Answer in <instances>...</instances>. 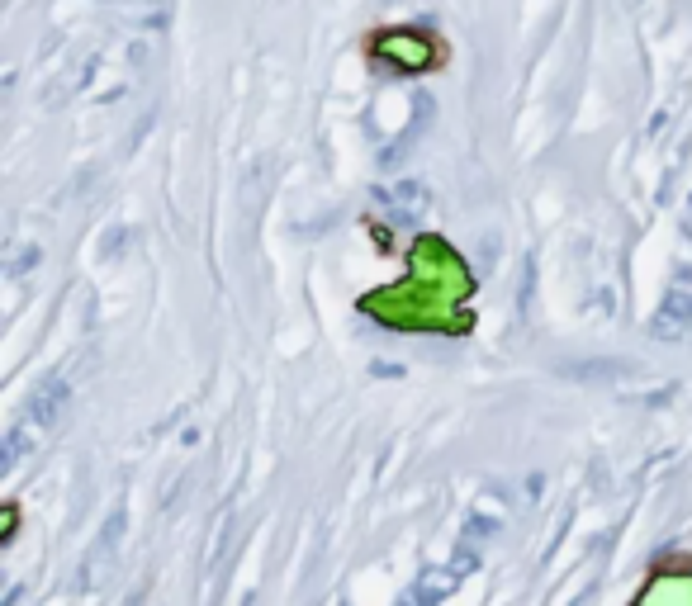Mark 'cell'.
<instances>
[{"instance_id": "3957f363", "label": "cell", "mask_w": 692, "mask_h": 606, "mask_svg": "<svg viewBox=\"0 0 692 606\" xmlns=\"http://www.w3.org/2000/svg\"><path fill=\"white\" fill-rule=\"evenodd\" d=\"M692 327V289L688 294H669V303H664V313L655 318V337L659 341H669V337H678V332H688Z\"/></svg>"}, {"instance_id": "6da1fadb", "label": "cell", "mask_w": 692, "mask_h": 606, "mask_svg": "<svg viewBox=\"0 0 692 606\" xmlns=\"http://www.w3.org/2000/svg\"><path fill=\"white\" fill-rule=\"evenodd\" d=\"M370 57H380L399 76H427L446 62V48L427 29H380V34H370Z\"/></svg>"}, {"instance_id": "7a4b0ae2", "label": "cell", "mask_w": 692, "mask_h": 606, "mask_svg": "<svg viewBox=\"0 0 692 606\" xmlns=\"http://www.w3.org/2000/svg\"><path fill=\"white\" fill-rule=\"evenodd\" d=\"M67 398H72V384L62 375H48L43 384H38V393L29 398V408H24V417L15 422V431L5 436V469H15L19 460H24V450L34 446L43 431L57 422V412L67 408Z\"/></svg>"}]
</instances>
